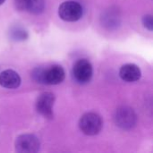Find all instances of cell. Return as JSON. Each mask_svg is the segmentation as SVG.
Returning <instances> with one entry per match:
<instances>
[{
	"mask_svg": "<svg viewBox=\"0 0 153 153\" xmlns=\"http://www.w3.org/2000/svg\"><path fill=\"white\" fill-rule=\"evenodd\" d=\"M33 79L41 84L56 85L61 83L65 77V73L61 65H54L48 68L37 67L32 71Z\"/></svg>",
	"mask_w": 153,
	"mask_h": 153,
	"instance_id": "1",
	"label": "cell"
},
{
	"mask_svg": "<svg viewBox=\"0 0 153 153\" xmlns=\"http://www.w3.org/2000/svg\"><path fill=\"white\" fill-rule=\"evenodd\" d=\"M103 122L101 117L93 112L86 113L82 116L79 121L80 130L86 135L94 136L102 129Z\"/></svg>",
	"mask_w": 153,
	"mask_h": 153,
	"instance_id": "2",
	"label": "cell"
},
{
	"mask_svg": "<svg viewBox=\"0 0 153 153\" xmlns=\"http://www.w3.org/2000/svg\"><path fill=\"white\" fill-rule=\"evenodd\" d=\"M114 120L116 125L124 130L134 128L137 123V116L133 108L127 106H122L116 111Z\"/></svg>",
	"mask_w": 153,
	"mask_h": 153,
	"instance_id": "3",
	"label": "cell"
},
{
	"mask_svg": "<svg viewBox=\"0 0 153 153\" xmlns=\"http://www.w3.org/2000/svg\"><path fill=\"white\" fill-rule=\"evenodd\" d=\"M59 17L65 22H77L83 14L82 6L75 1L63 2L58 8Z\"/></svg>",
	"mask_w": 153,
	"mask_h": 153,
	"instance_id": "4",
	"label": "cell"
},
{
	"mask_svg": "<svg viewBox=\"0 0 153 153\" xmlns=\"http://www.w3.org/2000/svg\"><path fill=\"white\" fill-rule=\"evenodd\" d=\"M93 75V68L88 59L82 58L77 60L73 66V77L81 84L89 82Z\"/></svg>",
	"mask_w": 153,
	"mask_h": 153,
	"instance_id": "5",
	"label": "cell"
},
{
	"mask_svg": "<svg viewBox=\"0 0 153 153\" xmlns=\"http://www.w3.org/2000/svg\"><path fill=\"white\" fill-rule=\"evenodd\" d=\"M15 151L20 153H35L39 151L40 143L33 134H22L15 140Z\"/></svg>",
	"mask_w": 153,
	"mask_h": 153,
	"instance_id": "6",
	"label": "cell"
},
{
	"mask_svg": "<svg viewBox=\"0 0 153 153\" xmlns=\"http://www.w3.org/2000/svg\"><path fill=\"white\" fill-rule=\"evenodd\" d=\"M54 103H55V95L48 91L43 92L37 99L36 109L44 117L52 118Z\"/></svg>",
	"mask_w": 153,
	"mask_h": 153,
	"instance_id": "7",
	"label": "cell"
},
{
	"mask_svg": "<svg viewBox=\"0 0 153 153\" xmlns=\"http://www.w3.org/2000/svg\"><path fill=\"white\" fill-rule=\"evenodd\" d=\"M119 76L125 82H134L140 80L142 76V72L138 65L134 64H126L120 68Z\"/></svg>",
	"mask_w": 153,
	"mask_h": 153,
	"instance_id": "8",
	"label": "cell"
},
{
	"mask_svg": "<svg viewBox=\"0 0 153 153\" xmlns=\"http://www.w3.org/2000/svg\"><path fill=\"white\" fill-rule=\"evenodd\" d=\"M20 75L13 70L7 69L0 74V85L6 89H16L21 84Z\"/></svg>",
	"mask_w": 153,
	"mask_h": 153,
	"instance_id": "9",
	"label": "cell"
},
{
	"mask_svg": "<svg viewBox=\"0 0 153 153\" xmlns=\"http://www.w3.org/2000/svg\"><path fill=\"white\" fill-rule=\"evenodd\" d=\"M45 6L44 0H27L26 11L33 14H40L45 10Z\"/></svg>",
	"mask_w": 153,
	"mask_h": 153,
	"instance_id": "10",
	"label": "cell"
},
{
	"mask_svg": "<svg viewBox=\"0 0 153 153\" xmlns=\"http://www.w3.org/2000/svg\"><path fill=\"white\" fill-rule=\"evenodd\" d=\"M9 36L12 40L14 41H23L28 39L29 35L26 30L21 26H13L9 30Z\"/></svg>",
	"mask_w": 153,
	"mask_h": 153,
	"instance_id": "11",
	"label": "cell"
},
{
	"mask_svg": "<svg viewBox=\"0 0 153 153\" xmlns=\"http://www.w3.org/2000/svg\"><path fill=\"white\" fill-rule=\"evenodd\" d=\"M143 24L146 29H148L150 31L153 30V21L152 15L151 14H146L143 17Z\"/></svg>",
	"mask_w": 153,
	"mask_h": 153,
	"instance_id": "12",
	"label": "cell"
},
{
	"mask_svg": "<svg viewBox=\"0 0 153 153\" xmlns=\"http://www.w3.org/2000/svg\"><path fill=\"white\" fill-rule=\"evenodd\" d=\"M27 0H14L15 8L19 11H26Z\"/></svg>",
	"mask_w": 153,
	"mask_h": 153,
	"instance_id": "13",
	"label": "cell"
},
{
	"mask_svg": "<svg viewBox=\"0 0 153 153\" xmlns=\"http://www.w3.org/2000/svg\"><path fill=\"white\" fill-rule=\"evenodd\" d=\"M4 1H5V0H0V5H1L2 4H4Z\"/></svg>",
	"mask_w": 153,
	"mask_h": 153,
	"instance_id": "14",
	"label": "cell"
}]
</instances>
